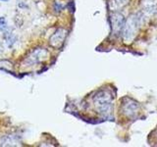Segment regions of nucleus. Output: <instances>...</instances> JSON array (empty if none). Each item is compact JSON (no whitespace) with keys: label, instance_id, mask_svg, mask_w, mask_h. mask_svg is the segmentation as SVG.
<instances>
[{"label":"nucleus","instance_id":"f257e3e1","mask_svg":"<svg viewBox=\"0 0 157 147\" xmlns=\"http://www.w3.org/2000/svg\"><path fill=\"white\" fill-rule=\"evenodd\" d=\"M141 20L140 15L134 14L128 18L126 21L124 28H123V40L126 44H130L135 40V38L139 32L140 26L141 24Z\"/></svg>","mask_w":157,"mask_h":147},{"label":"nucleus","instance_id":"f03ea898","mask_svg":"<svg viewBox=\"0 0 157 147\" xmlns=\"http://www.w3.org/2000/svg\"><path fill=\"white\" fill-rule=\"evenodd\" d=\"M112 95L106 90L97 92L93 97V104L97 112L103 117L107 118L112 114Z\"/></svg>","mask_w":157,"mask_h":147},{"label":"nucleus","instance_id":"7ed1b4c3","mask_svg":"<svg viewBox=\"0 0 157 147\" xmlns=\"http://www.w3.org/2000/svg\"><path fill=\"white\" fill-rule=\"evenodd\" d=\"M48 56H49V52L46 50V49L41 48V47L36 48L24 59L23 65L26 67L36 66L37 64L45 61L48 58Z\"/></svg>","mask_w":157,"mask_h":147},{"label":"nucleus","instance_id":"20e7f679","mask_svg":"<svg viewBox=\"0 0 157 147\" xmlns=\"http://www.w3.org/2000/svg\"><path fill=\"white\" fill-rule=\"evenodd\" d=\"M110 24H111V31L113 36H117L124 28L125 24V17L121 13H113L110 15Z\"/></svg>","mask_w":157,"mask_h":147},{"label":"nucleus","instance_id":"39448f33","mask_svg":"<svg viewBox=\"0 0 157 147\" xmlns=\"http://www.w3.org/2000/svg\"><path fill=\"white\" fill-rule=\"evenodd\" d=\"M66 36H67L66 29L58 28L50 36V38H49V43H50V45L54 48H60L63 45L64 41H65Z\"/></svg>","mask_w":157,"mask_h":147},{"label":"nucleus","instance_id":"423d86ee","mask_svg":"<svg viewBox=\"0 0 157 147\" xmlns=\"http://www.w3.org/2000/svg\"><path fill=\"white\" fill-rule=\"evenodd\" d=\"M139 104L134 101V100H127V102L124 103V107H123V110H124L125 115L128 116L129 118H134L137 115V112H139Z\"/></svg>","mask_w":157,"mask_h":147},{"label":"nucleus","instance_id":"0eeeda50","mask_svg":"<svg viewBox=\"0 0 157 147\" xmlns=\"http://www.w3.org/2000/svg\"><path fill=\"white\" fill-rule=\"evenodd\" d=\"M20 138L16 134H7L0 138V146H18L20 145Z\"/></svg>","mask_w":157,"mask_h":147},{"label":"nucleus","instance_id":"6e6552de","mask_svg":"<svg viewBox=\"0 0 157 147\" xmlns=\"http://www.w3.org/2000/svg\"><path fill=\"white\" fill-rule=\"evenodd\" d=\"M141 5L144 10L148 14H152L156 11L157 8V0H142Z\"/></svg>","mask_w":157,"mask_h":147},{"label":"nucleus","instance_id":"1a4fd4ad","mask_svg":"<svg viewBox=\"0 0 157 147\" xmlns=\"http://www.w3.org/2000/svg\"><path fill=\"white\" fill-rule=\"evenodd\" d=\"M130 0H110L109 1V9L111 11H119L129 4Z\"/></svg>","mask_w":157,"mask_h":147},{"label":"nucleus","instance_id":"9d476101","mask_svg":"<svg viewBox=\"0 0 157 147\" xmlns=\"http://www.w3.org/2000/svg\"><path fill=\"white\" fill-rule=\"evenodd\" d=\"M54 9H55V11L56 12H60L62 11V9H63V5L60 4L59 2H55V4H54Z\"/></svg>","mask_w":157,"mask_h":147},{"label":"nucleus","instance_id":"9b49d317","mask_svg":"<svg viewBox=\"0 0 157 147\" xmlns=\"http://www.w3.org/2000/svg\"><path fill=\"white\" fill-rule=\"evenodd\" d=\"M0 1H3V2H7L8 0H0Z\"/></svg>","mask_w":157,"mask_h":147}]
</instances>
